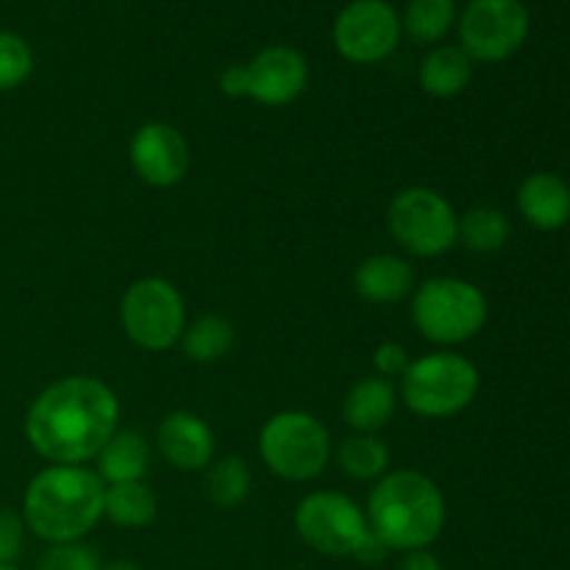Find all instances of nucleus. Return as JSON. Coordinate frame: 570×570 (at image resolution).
I'll use <instances>...</instances> for the list:
<instances>
[{
    "instance_id": "obj_2",
    "label": "nucleus",
    "mask_w": 570,
    "mask_h": 570,
    "mask_svg": "<svg viewBox=\"0 0 570 570\" xmlns=\"http://www.w3.org/2000/svg\"><path fill=\"white\" fill-rule=\"evenodd\" d=\"M106 484L87 465H48L22 493V523L48 546L81 543L104 518Z\"/></svg>"
},
{
    "instance_id": "obj_1",
    "label": "nucleus",
    "mask_w": 570,
    "mask_h": 570,
    "mask_svg": "<svg viewBox=\"0 0 570 570\" xmlns=\"http://www.w3.org/2000/svg\"><path fill=\"white\" fill-rule=\"evenodd\" d=\"M120 423V399L95 376L48 384L26 412V440L50 465H87Z\"/></svg>"
},
{
    "instance_id": "obj_32",
    "label": "nucleus",
    "mask_w": 570,
    "mask_h": 570,
    "mask_svg": "<svg viewBox=\"0 0 570 570\" xmlns=\"http://www.w3.org/2000/svg\"><path fill=\"white\" fill-rule=\"evenodd\" d=\"M399 570H445V568L432 551L423 549V551H410V554H404V560L399 562Z\"/></svg>"
},
{
    "instance_id": "obj_30",
    "label": "nucleus",
    "mask_w": 570,
    "mask_h": 570,
    "mask_svg": "<svg viewBox=\"0 0 570 570\" xmlns=\"http://www.w3.org/2000/svg\"><path fill=\"white\" fill-rule=\"evenodd\" d=\"M387 554H390L387 546H384L382 540L376 538V534L367 532V538L362 540V546H360V549H356L354 560L365 562V566H379V562L387 560Z\"/></svg>"
},
{
    "instance_id": "obj_25",
    "label": "nucleus",
    "mask_w": 570,
    "mask_h": 570,
    "mask_svg": "<svg viewBox=\"0 0 570 570\" xmlns=\"http://www.w3.org/2000/svg\"><path fill=\"white\" fill-rule=\"evenodd\" d=\"M454 22L456 0H410L401 17V28L421 45L440 42L454 28Z\"/></svg>"
},
{
    "instance_id": "obj_3",
    "label": "nucleus",
    "mask_w": 570,
    "mask_h": 570,
    "mask_svg": "<svg viewBox=\"0 0 570 570\" xmlns=\"http://www.w3.org/2000/svg\"><path fill=\"white\" fill-rule=\"evenodd\" d=\"M367 527L390 551H423L443 534L445 495L426 473H384L367 499Z\"/></svg>"
},
{
    "instance_id": "obj_7",
    "label": "nucleus",
    "mask_w": 570,
    "mask_h": 570,
    "mask_svg": "<svg viewBox=\"0 0 570 570\" xmlns=\"http://www.w3.org/2000/svg\"><path fill=\"white\" fill-rule=\"evenodd\" d=\"M120 326L137 348L165 354L181 343L187 306L176 284L161 276H145L122 293Z\"/></svg>"
},
{
    "instance_id": "obj_33",
    "label": "nucleus",
    "mask_w": 570,
    "mask_h": 570,
    "mask_svg": "<svg viewBox=\"0 0 570 570\" xmlns=\"http://www.w3.org/2000/svg\"><path fill=\"white\" fill-rule=\"evenodd\" d=\"M100 570H142L137 562H128V560H115V562H106L100 566Z\"/></svg>"
},
{
    "instance_id": "obj_22",
    "label": "nucleus",
    "mask_w": 570,
    "mask_h": 570,
    "mask_svg": "<svg viewBox=\"0 0 570 570\" xmlns=\"http://www.w3.org/2000/svg\"><path fill=\"white\" fill-rule=\"evenodd\" d=\"M337 465L354 482H379L390 473V449L379 434H348L337 449Z\"/></svg>"
},
{
    "instance_id": "obj_6",
    "label": "nucleus",
    "mask_w": 570,
    "mask_h": 570,
    "mask_svg": "<svg viewBox=\"0 0 570 570\" xmlns=\"http://www.w3.org/2000/svg\"><path fill=\"white\" fill-rule=\"evenodd\" d=\"M332 454V434L309 412H276L259 432L262 462L284 482H312L326 471Z\"/></svg>"
},
{
    "instance_id": "obj_23",
    "label": "nucleus",
    "mask_w": 570,
    "mask_h": 570,
    "mask_svg": "<svg viewBox=\"0 0 570 570\" xmlns=\"http://www.w3.org/2000/svg\"><path fill=\"white\" fill-rule=\"evenodd\" d=\"M254 488V476L243 456H223V460L212 462L206 468L204 490L206 499L217 507V510H234L243 504Z\"/></svg>"
},
{
    "instance_id": "obj_12",
    "label": "nucleus",
    "mask_w": 570,
    "mask_h": 570,
    "mask_svg": "<svg viewBox=\"0 0 570 570\" xmlns=\"http://www.w3.org/2000/svg\"><path fill=\"white\" fill-rule=\"evenodd\" d=\"M243 70L245 98L256 100L267 109H278V106L298 100L309 83V61L289 45H271V48L259 50L248 65H243Z\"/></svg>"
},
{
    "instance_id": "obj_17",
    "label": "nucleus",
    "mask_w": 570,
    "mask_h": 570,
    "mask_svg": "<svg viewBox=\"0 0 570 570\" xmlns=\"http://www.w3.org/2000/svg\"><path fill=\"white\" fill-rule=\"evenodd\" d=\"M399 393L382 376L360 379L343 399V421L360 434H379L395 415Z\"/></svg>"
},
{
    "instance_id": "obj_13",
    "label": "nucleus",
    "mask_w": 570,
    "mask_h": 570,
    "mask_svg": "<svg viewBox=\"0 0 570 570\" xmlns=\"http://www.w3.org/2000/svg\"><path fill=\"white\" fill-rule=\"evenodd\" d=\"M128 159L134 173L156 189L181 184L189 170V145L170 122H145L128 142Z\"/></svg>"
},
{
    "instance_id": "obj_9",
    "label": "nucleus",
    "mask_w": 570,
    "mask_h": 570,
    "mask_svg": "<svg viewBox=\"0 0 570 570\" xmlns=\"http://www.w3.org/2000/svg\"><path fill=\"white\" fill-rule=\"evenodd\" d=\"M293 523L298 538L326 557H354L371 532L365 510L337 490H317L301 499Z\"/></svg>"
},
{
    "instance_id": "obj_34",
    "label": "nucleus",
    "mask_w": 570,
    "mask_h": 570,
    "mask_svg": "<svg viewBox=\"0 0 570 570\" xmlns=\"http://www.w3.org/2000/svg\"><path fill=\"white\" fill-rule=\"evenodd\" d=\"M0 570H20L17 566H0Z\"/></svg>"
},
{
    "instance_id": "obj_16",
    "label": "nucleus",
    "mask_w": 570,
    "mask_h": 570,
    "mask_svg": "<svg viewBox=\"0 0 570 570\" xmlns=\"http://www.w3.org/2000/svg\"><path fill=\"white\" fill-rule=\"evenodd\" d=\"M354 287L367 304H399L415 289V271L395 254H373L356 267Z\"/></svg>"
},
{
    "instance_id": "obj_5",
    "label": "nucleus",
    "mask_w": 570,
    "mask_h": 570,
    "mask_svg": "<svg viewBox=\"0 0 570 570\" xmlns=\"http://www.w3.org/2000/svg\"><path fill=\"white\" fill-rule=\"evenodd\" d=\"M488 315L484 293L465 278H429L412 295V323L429 343H468L482 332Z\"/></svg>"
},
{
    "instance_id": "obj_26",
    "label": "nucleus",
    "mask_w": 570,
    "mask_h": 570,
    "mask_svg": "<svg viewBox=\"0 0 570 570\" xmlns=\"http://www.w3.org/2000/svg\"><path fill=\"white\" fill-rule=\"evenodd\" d=\"M33 70V50L20 33L0 31V92L20 87Z\"/></svg>"
},
{
    "instance_id": "obj_29",
    "label": "nucleus",
    "mask_w": 570,
    "mask_h": 570,
    "mask_svg": "<svg viewBox=\"0 0 570 570\" xmlns=\"http://www.w3.org/2000/svg\"><path fill=\"white\" fill-rule=\"evenodd\" d=\"M410 365H412L410 351H406L401 343H382L376 351H373V371H376V376L387 379V382L404 376Z\"/></svg>"
},
{
    "instance_id": "obj_15",
    "label": "nucleus",
    "mask_w": 570,
    "mask_h": 570,
    "mask_svg": "<svg viewBox=\"0 0 570 570\" xmlns=\"http://www.w3.org/2000/svg\"><path fill=\"white\" fill-rule=\"evenodd\" d=\"M518 209L538 232H560L570 223V184L551 170L532 173L518 187Z\"/></svg>"
},
{
    "instance_id": "obj_14",
    "label": "nucleus",
    "mask_w": 570,
    "mask_h": 570,
    "mask_svg": "<svg viewBox=\"0 0 570 570\" xmlns=\"http://www.w3.org/2000/svg\"><path fill=\"white\" fill-rule=\"evenodd\" d=\"M156 449L176 471H204L215 462V432L200 415L178 410L161 417L156 429Z\"/></svg>"
},
{
    "instance_id": "obj_19",
    "label": "nucleus",
    "mask_w": 570,
    "mask_h": 570,
    "mask_svg": "<svg viewBox=\"0 0 570 570\" xmlns=\"http://www.w3.org/2000/svg\"><path fill=\"white\" fill-rule=\"evenodd\" d=\"M471 78L473 61L460 45H440V48L429 50L426 59L421 61V70H417L423 92L440 100L465 92Z\"/></svg>"
},
{
    "instance_id": "obj_10",
    "label": "nucleus",
    "mask_w": 570,
    "mask_h": 570,
    "mask_svg": "<svg viewBox=\"0 0 570 570\" xmlns=\"http://www.w3.org/2000/svg\"><path fill=\"white\" fill-rule=\"evenodd\" d=\"M460 48L471 61L499 65L515 56L529 37V9L523 0H471L462 9Z\"/></svg>"
},
{
    "instance_id": "obj_24",
    "label": "nucleus",
    "mask_w": 570,
    "mask_h": 570,
    "mask_svg": "<svg viewBox=\"0 0 570 570\" xmlns=\"http://www.w3.org/2000/svg\"><path fill=\"white\" fill-rule=\"evenodd\" d=\"M510 217L493 206H473L460 217V239L473 254H495L510 239Z\"/></svg>"
},
{
    "instance_id": "obj_8",
    "label": "nucleus",
    "mask_w": 570,
    "mask_h": 570,
    "mask_svg": "<svg viewBox=\"0 0 570 570\" xmlns=\"http://www.w3.org/2000/svg\"><path fill=\"white\" fill-rule=\"evenodd\" d=\"M387 228L412 256L434 259L460 243V215L438 189H401L387 209Z\"/></svg>"
},
{
    "instance_id": "obj_11",
    "label": "nucleus",
    "mask_w": 570,
    "mask_h": 570,
    "mask_svg": "<svg viewBox=\"0 0 570 570\" xmlns=\"http://www.w3.org/2000/svg\"><path fill=\"white\" fill-rule=\"evenodd\" d=\"M401 17L387 0H351L334 20V48L351 65H379L401 42Z\"/></svg>"
},
{
    "instance_id": "obj_18",
    "label": "nucleus",
    "mask_w": 570,
    "mask_h": 570,
    "mask_svg": "<svg viewBox=\"0 0 570 570\" xmlns=\"http://www.w3.org/2000/svg\"><path fill=\"white\" fill-rule=\"evenodd\" d=\"M100 479L104 484H126V482H142V476L148 473L150 462V445L134 429H117L106 445L100 449V454L95 456Z\"/></svg>"
},
{
    "instance_id": "obj_4",
    "label": "nucleus",
    "mask_w": 570,
    "mask_h": 570,
    "mask_svg": "<svg viewBox=\"0 0 570 570\" xmlns=\"http://www.w3.org/2000/svg\"><path fill=\"white\" fill-rule=\"evenodd\" d=\"M479 384V367L468 356L438 351L406 367L399 395L415 415L443 421L460 415L476 401Z\"/></svg>"
},
{
    "instance_id": "obj_31",
    "label": "nucleus",
    "mask_w": 570,
    "mask_h": 570,
    "mask_svg": "<svg viewBox=\"0 0 570 570\" xmlns=\"http://www.w3.org/2000/svg\"><path fill=\"white\" fill-rule=\"evenodd\" d=\"M220 92L228 98H245V70L243 65H232L220 72Z\"/></svg>"
},
{
    "instance_id": "obj_28",
    "label": "nucleus",
    "mask_w": 570,
    "mask_h": 570,
    "mask_svg": "<svg viewBox=\"0 0 570 570\" xmlns=\"http://www.w3.org/2000/svg\"><path fill=\"white\" fill-rule=\"evenodd\" d=\"M26 523L14 510H0V566H14L26 546Z\"/></svg>"
},
{
    "instance_id": "obj_21",
    "label": "nucleus",
    "mask_w": 570,
    "mask_h": 570,
    "mask_svg": "<svg viewBox=\"0 0 570 570\" xmlns=\"http://www.w3.org/2000/svg\"><path fill=\"white\" fill-rule=\"evenodd\" d=\"M234 343H237V328L223 315L195 317L193 323H187L181 334V348L187 360L200 362V365H209V362L228 356Z\"/></svg>"
},
{
    "instance_id": "obj_27",
    "label": "nucleus",
    "mask_w": 570,
    "mask_h": 570,
    "mask_svg": "<svg viewBox=\"0 0 570 570\" xmlns=\"http://www.w3.org/2000/svg\"><path fill=\"white\" fill-rule=\"evenodd\" d=\"M104 562L98 560V551L87 543H61L48 546V551L39 560L37 570H100Z\"/></svg>"
},
{
    "instance_id": "obj_20",
    "label": "nucleus",
    "mask_w": 570,
    "mask_h": 570,
    "mask_svg": "<svg viewBox=\"0 0 570 570\" xmlns=\"http://www.w3.org/2000/svg\"><path fill=\"white\" fill-rule=\"evenodd\" d=\"M159 515V499L145 482L109 484L104 499V518L120 529H145Z\"/></svg>"
}]
</instances>
